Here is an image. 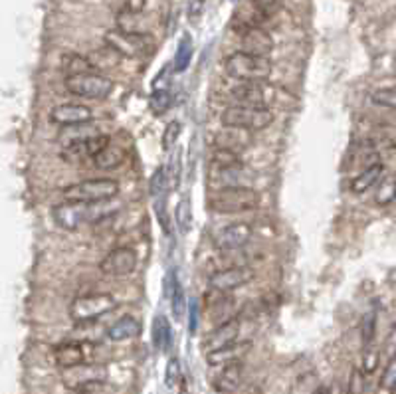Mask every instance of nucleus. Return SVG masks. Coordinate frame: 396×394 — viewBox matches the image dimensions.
Segmentation results:
<instances>
[{"label": "nucleus", "instance_id": "33", "mask_svg": "<svg viewBox=\"0 0 396 394\" xmlns=\"http://www.w3.org/2000/svg\"><path fill=\"white\" fill-rule=\"evenodd\" d=\"M192 58V42H190V36H183V40L178 42L175 54V68L176 71H185L190 64Z\"/></svg>", "mask_w": 396, "mask_h": 394}, {"label": "nucleus", "instance_id": "40", "mask_svg": "<svg viewBox=\"0 0 396 394\" xmlns=\"http://www.w3.org/2000/svg\"><path fill=\"white\" fill-rule=\"evenodd\" d=\"M381 388L383 391H395L396 388V355H393L386 363L385 372L381 377Z\"/></svg>", "mask_w": 396, "mask_h": 394}, {"label": "nucleus", "instance_id": "26", "mask_svg": "<svg viewBox=\"0 0 396 394\" xmlns=\"http://www.w3.org/2000/svg\"><path fill=\"white\" fill-rule=\"evenodd\" d=\"M383 171H385V167L381 164V162H373V164H369L365 171H362L359 176H355L353 178V183H351V190L355 192V195H362V192H367L369 188H373L376 183H379V178L383 176Z\"/></svg>", "mask_w": 396, "mask_h": 394}, {"label": "nucleus", "instance_id": "44", "mask_svg": "<svg viewBox=\"0 0 396 394\" xmlns=\"http://www.w3.org/2000/svg\"><path fill=\"white\" fill-rule=\"evenodd\" d=\"M254 6L262 16H271L281 6V0H254Z\"/></svg>", "mask_w": 396, "mask_h": 394}, {"label": "nucleus", "instance_id": "31", "mask_svg": "<svg viewBox=\"0 0 396 394\" xmlns=\"http://www.w3.org/2000/svg\"><path fill=\"white\" fill-rule=\"evenodd\" d=\"M176 228L181 234H188L192 228V204L187 197L183 198L175 209Z\"/></svg>", "mask_w": 396, "mask_h": 394}, {"label": "nucleus", "instance_id": "48", "mask_svg": "<svg viewBox=\"0 0 396 394\" xmlns=\"http://www.w3.org/2000/svg\"><path fill=\"white\" fill-rule=\"evenodd\" d=\"M188 331L195 335L197 333V329H198V307L195 305V303H190V307H188Z\"/></svg>", "mask_w": 396, "mask_h": 394}, {"label": "nucleus", "instance_id": "37", "mask_svg": "<svg viewBox=\"0 0 396 394\" xmlns=\"http://www.w3.org/2000/svg\"><path fill=\"white\" fill-rule=\"evenodd\" d=\"M181 131H183V123H181V121H171V123L164 127L163 139H161V145H163L164 151H173V147H175L176 141H178Z\"/></svg>", "mask_w": 396, "mask_h": 394}, {"label": "nucleus", "instance_id": "9", "mask_svg": "<svg viewBox=\"0 0 396 394\" xmlns=\"http://www.w3.org/2000/svg\"><path fill=\"white\" fill-rule=\"evenodd\" d=\"M94 210H92V204H85V202H71V200H66L58 206L52 209V218L58 224L62 230H68V232H73L78 228H82L83 224L94 220Z\"/></svg>", "mask_w": 396, "mask_h": 394}, {"label": "nucleus", "instance_id": "35", "mask_svg": "<svg viewBox=\"0 0 396 394\" xmlns=\"http://www.w3.org/2000/svg\"><path fill=\"white\" fill-rule=\"evenodd\" d=\"M371 101L381 107L396 109V85L395 87H381L376 92L371 93Z\"/></svg>", "mask_w": 396, "mask_h": 394}, {"label": "nucleus", "instance_id": "16", "mask_svg": "<svg viewBox=\"0 0 396 394\" xmlns=\"http://www.w3.org/2000/svg\"><path fill=\"white\" fill-rule=\"evenodd\" d=\"M90 359L87 353V343H80V341H64L54 349V360L59 369H71L83 365Z\"/></svg>", "mask_w": 396, "mask_h": 394}, {"label": "nucleus", "instance_id": "3", "mask_svg": "<svg viewBox=\"0 0 396 394\" xmlns=\"http://www.w3.org/2000/svg\"><path fill=\"white\" fill-rule=\"evenodd\" d=\"M105 44L113 48L121 58H145L155 52V42L151 36L127 30L123 26L109 30L105 34Z\"/></svg>", "mask_w": 396, "mask_h": 394}, {"label": "nucleus", "instance_id": "7", "mask_svg": "<svg viewBox=\"0 0 396 394\" xmlns=\"http://www.w3.org/2000/svg\"><path fill=\"white\" fill-rule=\"evenodd\" d=\"M66 90L71 95H78L83 99H105L113 92V81L99 71H87L78 76H68L64 80Z\"/></svg>", "mask_w": 396, "mask_h": 394}, {"label": "nucleus", "instance_id": "6", "mask_svg": "<svg viewBox=\"0 0 396 394\" xmlns=\"http://www.w3.org/2000/svg\"><path fill=\"white\" fill-rule=\"evenodd\" d=\"M222 123L228 127L246 129V131H262L274 123V111L264 107H248V105H230L222 111Z\"/></svg>", "mask_w": 396, "mask_h": 394}, {"label": "nucleus", "instance_id": "23", "mask_svg": "<svg viewBox=\"0 0 396 394\" xmlns=\"http://www.w3.org/2000/svg\"><path fill=\"white\" fill-rule=\"evenodd\" d=\"M250 347H252L250 341H244V343H236L234 341L232 345H228V347H222L218 351L208 353V365H212V367H220L222 365L224 367V365H230V363H238L250 351Z\"/></svg>", "mask_w": 396, "mask_h": 394}, {"label": "nucleus", "instance_id": "46", "mask_svg": "<svg viewBox=\"0 0 396 394\" xmlns=\"http://www.w3.org/2000/svg\"><path fill=\"white\" fill-rule=\"evenodd\" d=\"M365 391V377L359 369H353L351 372V383H349V394H362Z\"/></svg>", "mask_w": 396, "mask_h": 394}, {"label": "nucleus", "instance_id": "4", "mask_svg": "<svg viewBox=\"0 0 396 394\" xmlns=\"http://www.w3.org/2000/svg\"><path fill=\"white\" fill-rule=\"evenodd\" d=\"M119 192V183L113 178H87L73 185L66 186L62 195L66 200L71 202H85V204H97V202H107L117 197Z\"/></svg>", "mask_w": 396, "mask_h": 394}, {"label": "nucleus", "instance_id": "25", "mask_svg": "<svg viewBox=\"0 0 396 394\" xmlns=\"http://www.w3.org/2000/svg\"><path fill=\"white\" fill-rule=\"evenodd\" d=\"M127 159V153L125 149H121V147H115V145H107L105 149L97 153L94 157V164L97 169H101V171H113L117 167H121L123 162Z\"/></svg>", "mask_w": 396, "mask_h": 394}, {"label": "nucleus", "instance_id": "15", "mask_svg": "<svg viewBox=\"0 0 396 394\" xmlns=\"http://www.w3.org/2000/svg\"><path fill=\"white\" fill-rule=\"evenodd\" d=\"M64 384L76 391L83 384L92 383V381H104L107 377V369L104 365H92V363H83L78 367H71V369H64Z\"/></svg>", "mask_w": 396, "mask_h": 394}, {"label": "nucleus", "instance_id": "45", "mask_svg": "<svg viewBox=\"0 0 396 394\" xmlns=\"http://www.w3.org/2000/svg\"><path fill=\"white\" fill-rule=\"evenodd\" d=\"M169 83H171V66H164L163 70L159 71V76L153 81V92H159V90H169Z\"/></svg>", "mask_w": 396, "mask_h": 394}, {"label": "nucleus", "instance_id": "36", "mask_svg": "<svg viewBox=\"0 0 396 394\" xmlns=\"http://www.w3.org/2000/svg\"><path fill=\"white\" fill-rule=\"evenodd\" d=\"M169 178H167V167H159L149 183V192L153 197H161L164 190H169Z\"/></svg>", "mask_w": 396, "mask_h": 394}, {"label": "nucleus", "instance_id": "18", "mask_svg": "<svg viewBox=\"0 0 396 394\" xmlns=\"http://www.w3.org/2000/svg\"><path fill=\"white\" fill-rule=\"evenodd\" d=\"M224 127L226 129L218 131L216 137H214V147H216V149L242 153L252 145V135H250V131L238 127H228V125H224Z\"/></svg>", "mask_w": 396, "mask_h": 394}, {"label": "nucleus", "instance_id": "30", "mask_svg": "<svg viewBox=\"0 0 396 394\" xmlns=\"http://www.w3.org/2000/svg\"><path fill=\"white\" fill-rule=\"evenodd\" d=\"M94 58H90V62H92V66H94L95 71H99V73H104V70H107V68H115L117 64H119V59H121V56L117 54L113 48H109L107 44H105L104 50H97L95 54H92Z\"/></svg>", "mask_w": 396, "mask_h": 394}, {"label": "nucleus", "instance_id": "8", "mask_svg": "<svg viewBox=\"0 0 396 394\" xmlns=\"http://www.w3.org/2000/svg\"><path fill=\"white\" fill-rule=\"evenodd\" d=\"M230 95L236 105L269 109L271 101L276 99V87L268 85L266 81H242L236 87H232Z\"/></svg>", "mask_w": 396, "mask_h": 394}, {"label": "nucleus", "instance_id": "11", "mask_svg": "<svg viewBox=\"0 0 396 394\" xmlns=\"http://www.w3.org/2000/svg\"><path fill=\"white\" fill-rule=\"evenodd\" d=\"M137 266V254L131 248H115L99 262V272L105 276H127Z\"/></svg>", "mask_w": 396, "mask_h": 394}, {"label": "nucleus", "instance_id": "41", "mask_svg": "<svg viewBox=\"0 0 396 394\" xmlns=\"http://www.w3.org/2000/svg\"><path fill=\"white\" fill-rule=\"evenodd\" d=\"M396 198V178H386L385 185H381L376 192V202L379 204H388Z\"/></svg>", "mask_w": 396, "mask_h": 394}, {"label": "nucleus", "instance_id": "13", "mask_svg": "<svg viewBox=\"0 0 396 394\" xmlns=\"http://www.w3.org/2000/svg\"><path fill=\"white\" fill-rule=\"evenodd\" d=\"M242 50L248 54H256V56H269L274 42H271V36L257 24H244L242 32Z\"/></svg>", "mask_w": 396, "mask_h": 394}, {"label": "nucleus", "instance_id": "21", "mask_svg": "<svg viewBox=\"0 0 396 394\" xmlns=\"http://www.w3.org/2000/svg\"><path fill=\"white\" fill-rule=\"evenodd\" d=\"M238 333H240V323H238V319L224 321V323L218 325V327L204 339V349H206V353H212V351H218V349L232 345L234 341H236V337H238Z\"/></svg>", "mask_w": 396, "mask_h": 394}, {"label": "nucleus", "instance_id": "42", "mask_svg": "<svg viewBox=\"0 0 396 394\" xmlns=\"http://www.w3.org/2000/svg\"><path fill=\"white\" fill-rule=\"evenodd\" d=\"M181 381V363L178 359H173L169 360V365H167V372H164V383L167 386L171 388V386H175L176 383Z\"/></svg>", "mask_w": 396, "mask_h": 394}, {"label": "nucleus", "instance_id": "43", "mask_svg": "<svg viewBox=\"0 0 396 394\" xmlns=\"http://www.w3.org/2000/svg\"><path fill=\"white\" fill-rule=\"evenodd\" d=\"M374 325H376V315L374 314L365 315V321H362V341H365V345H367V347L373 343Z\"/></svg>", "mask_w": 396, "mask_h": 394}, {"label": "nucleus", "instance_id": "27", "mask_svg": "<svg viewBox=\"0 0 396 394\" xmlns=\"http://www.w3.org/2000/svg\"><path fill=\"white\" fill-rule=\"evenodd\" d=\"M153 343H155V349H159V351H169L171 349L173 333H171V325H169L167 317H163V315H159L153 321Z\"/></svg>", "mask_w": 396, "mask_h": 394}, {"label": "nucleus", "instance_id": "2", "mask_svg": "<svg viewBox=\"0 0 396 394\" xmlns=\"http://www.w3.org/2000/svg\"><path fill=\"white\" fill-rule=\"evenodd\" d=\"M226 73L240 81H266L271 73V62L268 56L248 54L244 50L234 52L224 62Z\"/></svg>", "mask_w": 396, "mask_h": 394}, {"label": "nucleus", "instance_id": "20", "mask_svg": "<svg viewBox=\"0 0 396 394\" xmlns=\"http://www.w3.org/2000/svg\"><path fill=\"white\" fill-rule=\"evenodd\" d=\"M242 377H244V365L240 360L230 363V365H224V369L214 377L212 386H214L216 393L230 394L238 391V386L242 384Z\"/></svg>", "mask_w": 396, "mask_h": 394}, {"label": "nucleus", "instance_id": "17", "mask_svg": "<svg viewBox=\"0 0 396 394\" xmlns=\"http://www.w3.org/2000/svg\"><path fill=\"white\" fill-rule=\"evenodd\" d=\"M92 109L87 105L80 104H59L50 111V121L59 127L66 125H76V123H85L92 121Z\"/></svg>", "mask_w": 396, "mask_h": 394}, {"label": "nucleus", "instance_id": "14", "mask_svg": "<svg viewBox=\"0 0 396 394\" xmlns=\"http://www.w3.org/2000/svg\"><path fill=\"white\" fill-rule=\"evenodd\" d=\"M250 238H252V228L248 224L236 222V224H230V226L222 228L220 232L216 234L214 246L220 252H232V250H238V248L246 246V244L250 242Z\"/></svg>", "mask_w": 396, "mask_h": 394}, {"label": "nucleus", "instance_id": "49", "mask_svg": "<svg viewBox=\"0 0 396 394\" xmlns=\"http://www.w3.org/2000/svg\"><path fill=\"white\" fill-rule=\"evenodd\" d=\"M313 394H329V388H327V386H319Z\"/></svg>", "mask_w": 396, "mask_h": 394}, {"label": "nucleus", "instance_id": "1", "mask_svg": "<svg viewBox=\"0 0 396 394\" xmlns=\"http://www.w3.org/2000/svg\"><path fill=\"white\" fill-rule=\"evenodd\" d=\"M260 206V195L252 186H224L208 198V209L218 214H238Z\"/></svg>", "mask_w": 396, "mask_h": 394}, {"label": "nucleus", "instance_id": "47", "mask_svg": "<svg viewBox=\"0 0 396 394\" xmlns=\"http://www.w3.org/2000/svg\"><path fill=\"white\" fill-rule=\"evenodd\" d=\"M379 365V353L374 349L367 347L365 351V360H362V371L365 372H373Z\"/></svg>", "mask_w": 396, "mask_h": 394}, {"label": "nucleus", "instance_id": "24", "mask_svg": "<svg viewBox=\"0 0 396 394\" xmlns=\"http://www.w3.org/2000/svg\"><path fill=\"white\" fill-rule=\"evenodd\" d=\"M141 323L139 319L131 317V315H125L121 319H117L115 323L111 325L107 329V337L111 341H127V339H135V337L141 335Z\"/></svg>", "mask_w": 396, "mask_h": 394}, {"label": "nucleus", "instance_id": "10", "mask_svg": "<svg viewBox=\"0 0 396 394\" xmlns=\"http://www.w3.org/2000/svg\"><path fill=\"white\" fill-rule=\"evenodd\" d=\"M250 279H254V272L248 266H236L226 267V269H218L208 278V288L212 291H220V293H228V291L238 290L246 286Z\"/></svg>", "mask_w": 396, "mask_h": 394}, {"label": "nucleus", "instance_id": "38", "mask_svg": "<svg viewBox=\"0 0 396 394\" xmlns=\"http://www.w3.org/2000/svg\"><path fill=\"white\" fill-rule=\"evenodd\" d=\"M171 307H173V315H175L176 319H181L185 311H187V300H185V290H183V286H181V281H176L175 290L171 293Z\"/></svg>", "mask_w": 396, "mask_h": 394}, {"label": "nucleus", "instance_id": "22", "mask_svg": "<svg viewBox=\"0 0 396 394\" xmlns=\"http://www.w3.org/2000/svg\"><path fill=\"white\" fill-rule=\"evenodd\" d=\"M99 135V129L95 123L92 121H85V123H76V125H66V127L59 129L58 133V141L68 147V145H73V143H82V141H87Z\"/></svg>", "mask_w": 396, "mask_h": 394}, {"label": "nucleus", "instance_id": "28", "mask_svg": "<svg viewBox=\"0 0 396 394\" xmlns=\"http://www.w3.org/2000/svg\"><path fill=\"white\" fill-rule=\"evenodd\" d=\"M62 71L68 76H78V73H87V71H95L92 62L87 56H80V54H66L62 58Z\"/></svg>", "mask_w": 396, "mask_h": 394}, {"label": "nucleus", "instance_id": "32", "mask_svg": "<svg viewBox=\"0 0 396 394\" xmlns=\"http://www.w3.org/2000/svg\"><path fill=\"white\" fill-rule=\"evenodd\" d=\"M173 105V95L169 90H159V92L151 93V99H149V107L155 115H164Z\"/></svg>", "mask_w": 396, "mask_h": 394}, {"label": "nucleus", "instance_id": "29", "mask_svg": "<svg viewBox=\"0 0 396 394\" xmlns=\"http://www.w3.org/2000/svg\"><path fill=\"white\" fill-rule=\"evenodd\" d=\"M107 8L117 16H135L141 14L147 6V0H105Z\"/></svg>", "mask_w": 396, "mask_h": 394}, {"label": "nucleus", "instance_id": "39", "mask_svg": "<svg viewBox=\"0 0 396 394\" xmlns=\"http://www.w3.org/2000/svg\"><path fill=\"white\" fill-rule=\"evenodd\" d=\"M242 159L238 157V153L234 151H226V149H216L214 155H212V164L214 167H234V164H240Z\"/></svg>", "mask_w": 396, "mask_h": 394}, {"label": "nucleus", "instance_id": "19", "mask_svg": "<svg viewBox=\"0 0 396 394\" xmlns=\"http://www.w3.org/2000/svg\"><path fill=\"white\" fill-rule=\"evenodd\" d=\"M212 181L216 185L224 186H250V183L254 181V174L248 171V167H244L242 162L240 164H234V167H214V174H212Z\"/></svg>", "mask_w": 396, "mask_h": 394}, {"label": "nucleus", "instance_id": "34", "mask_svg": "<svg viewBox=\"0 0 396 394\" xmlns=\"http://www.w3.org/2000/svg\"><path fill=\"white\" fill-rule=\"evenodd\" d=\"M73 394H119V388L113 386L111 383H107V381H92V383L83 384L80 388H76V391H71Z\"/></svg>", "mask_w": 396, "mask_h": 394}, {"label": "nucleus", "instance_id": "5", "mask_svg": "<svg viewBox=\"0 0 396 394\" xmlns=\"http://www.w3.org/2000/svg\"><path fill=\"white\" fill-rule=\"evenodd\" d=\"M117 307V300L111 293H90L76 297L70 305V317L73 323L87 325L104 317Z\"/></svg>", "mask_w": 396, "mask_h": 394}, {"label": "nucleus", "instance_id": "12", "mask_svg": "<svg viewBox=\"0 0 396 394\" xmlns=\"http://www.w3.org/2000/svg\"><path fill=\"white\" fill-rule=\"evenodd\" d=\"M111 141L107 135H95L92 139L82 141V143H73V145H68L64 147L62 151V159L68 162H73V164H82V162L94 161V157L97 153L105 149Z\"/></svg>", "mask_w": 396, "mask_h": 394}]
</instances>
